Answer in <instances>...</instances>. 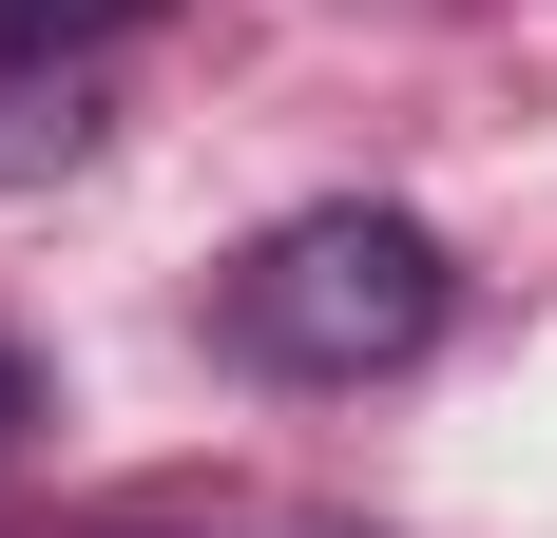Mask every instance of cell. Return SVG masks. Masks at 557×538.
<instances>
[{
  "instance_id": "4",
  "label": "cell",
  "mask_w": 557,
  "mask_h": 538,
  "mask_svg": "<svg viewBox=\"0 0 557 538\" xmlns=\"http://www.w3.org/2000/svg\"><path fill=\"white\" fill-rule=\"evenodd\" d=\"M20 424H39V366H20V346H0V442H20Z\"/></svg>"
},
{
  "instance_id": "5",
  "label": "cell",
  "mask_w": 557,
  "mask_h": 538,
  "mask_svg": "<svg viewBox=\"0 0 557 538\" xmlns=\"http://www.w3.org/2000/svg\"><path fill=\"white\" fill-rule=\"evenodd\" d=\"M115 538H193V519H115Z\"/></svg>"
},
{
  "instance_id": "3",
  "label": "cell",
  "mask_w": 557,
  "mask_h": 538,
  "mask_svg": "<svg viewBox=\"0 0 557 538\" xmlns=\"http://www.w3.org/2000/svg\"><path fill=\"white\" fill-rule=\"evenodd\" d=\"M173 0H0V39L20 58H77V77H115V39H154Z\"/></svg>"
},
{
  "instance_id": "1",
  "label": "cell",
  "mask_w": 557,
  "mask_h": 538,
  "mask_svg": "<svg viewBox=\"0 0 557 538\" xmlns=\"http://www.w3.org/2000/svg\"><path fill=\"white\" fill-rule=\"evenodd\" d=\"M443 308H461V269H443V231L423 212H288V231H250L231 250V346L250 366H288V384H366V366H423L443 346Z\"/></svg>"
},
{
  "instance_id": "2",
  "label": "cell",
  "mask_w": 557,
  "mask_h": 538,
  "mask_svg": "<svg viewBox=\"0 0 557 538\" xmlns=\"http://www.w3.org/2000/svg\"><path fill=\"white\" fill-rule=\"evenodd\" d=\"M77 135H97V77H77V58H20V39H0V193H20V173H58Z\"/></svg>"
}]
</instances>
